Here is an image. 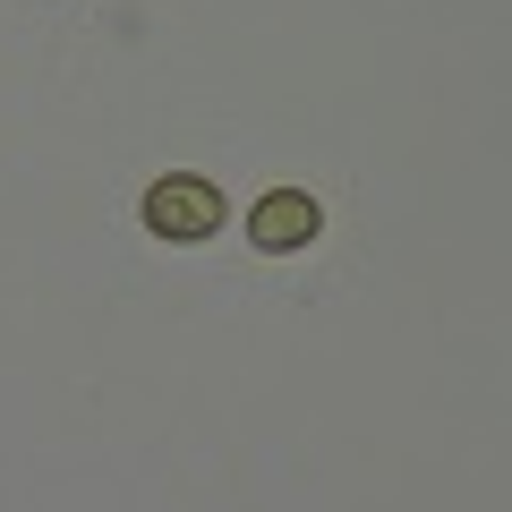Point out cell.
Here are the masks:
<instances>
[{
    "label": "cell",
    "mask_w": 512,
    "mask_h": 512,
    "mask_svg": "<svg viewBox=\"0 0 512 512\" xmlns=\"http://www.w3.org/2000/svg\"><path fill=\"white\" fill-rule=\"evenodd\" d=\"M316 239V197L308 188H274V197H256L248 205V248L265 256H299Z\"/></svg>",
    "instance_id": "7a4b0ae2"
},
{
    "label": "cell",
    "mask_w": 512,
    "mask_h": 512,
    "mask_svg": "<svg viewBox=\"0 0 512 512\" xmlns=\"http://www.w3.org/2000/svg\"><path fill=\"white\" fill-rule=\"evenodd\" d=\"M146 231H154V239H180V248L214 239V231H222V188L197 180V171L154 180V188H146Z\"/></svg>",
    "instance_id": "6da1fadb"
}]
</instances>
